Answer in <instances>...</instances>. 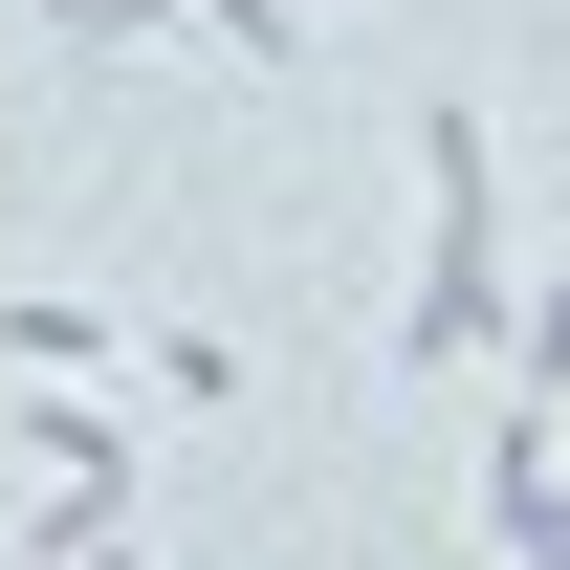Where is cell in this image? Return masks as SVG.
Segmentation results:
<instances>
[{
	"label": "cell",
	"instance_id": "cell-1",
	"mask_svg": "<svg viewBox=\"0 0 570 570\" xmlns=\"http://www.w3.org/2000/svg\"><path fill=\"white\" fill-rule=\"evenodd\" d=\"M88 570H110V549H88Z\"/></svg>",
	"mask_w": 570,
	"mask_h": 570
}]
</instances>
